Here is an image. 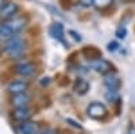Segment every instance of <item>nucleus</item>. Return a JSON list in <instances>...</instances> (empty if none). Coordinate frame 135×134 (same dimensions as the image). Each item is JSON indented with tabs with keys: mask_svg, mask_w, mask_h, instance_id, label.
<instances>
[{
	"mask_svg": "<svg viewBox=\"0 0 135 134\" xmlns=\"http://www.w3.org/2000/svg\"><path fill=\"white\" fill-rule=\"evenodd\" d=\"M49 34L53 39L58 41L60 43L65 45L66 46V42H65V29L64 25L61 22H54V23L49 27Z\"/></svg>",
	"mask_w": 135,
	"mask_h": 134,
	"instance_id": "obj_11",
	"label": "nucleus"
},
{
	"mask_svg": "<svg viewBox=\"0 0 135 134\" xmlns=\"http://www.w3.org/2000/svg\"><path fill=\"white\" fill-rule=\"evenodd\" d=\"M20 11V7L18 3L15 2H4V4L0 8V22H7L9 19H12L14 16H16Z\"/></svg>",
	"mask_w": 135,
	"mask_h": 134,
	"instance_id": "obj_6",
	"label": "nucleus"
},
{
	"mask_svg": "<svg viewBox=\"0 0 135 134\" xmlns=\"http://www.w3.org/2000/svg\"><path fill=\"white\" fill-rule=\"evenodd\" d=\"M103 84L107 89L119 92V89L122 88V79L118 76L116 72H109L103 76Z\"/></svg>",
	"mask_w": 135,
	"mask_h": 134,
	"instance_id": "obj_10",
	"label": "nucleus"
},
{
	"mask_svg": "<svg viewBox=\"0 0 135 134\" xmlns=\"http://www.w3.org/2000/svg\"><path fill=\"white\" fill-rule=\"evenodd\" d=\"M114 4V0H95V6L97 10H105Z\"/></svg>",
	"mask_w": 135,
	"mask_h": 134,
	"instance_id": "obj_17",
	"label": "nucleus"
},
{
	"mask_svg": "<svg viewBox=\"0 0 135 134\" xmlns=\"http://www.w3.org/2000/svg\"><path fill=\"white\" fill-rule=\"evenodd\" d=\"M88 66L91 68L93 72L99 73V75H107L109 72H116L115 71V66L114 64H112L111 61H108L107 58H103V57H99L96 60H92V61H89Z\"/></svg>",
	"mask_w": 135,
	"mask_h": 134,
	"instance_id": "obj_5",
	"label": "nucleus"
},
{
	"mask_svg": "<svg viewBox=\"0 0 135 134\" xmlns=\"http://www.w3.org/2000/svg\"><path fill=\"white\" fill-rule=\"evenodd\" d=\"M86 115L93 119V121H105L109 115V111H108V107L103 103V102H91L88 106H86V110H85Z\"/></svg>",
	"mask_w": 135,
	"mask_h": 134,
	"instance_id": "obj_3",
	"label": "nucleus"
},
{
	"mask_svg": "<svg viewBox=\"0 0 135 134\" xmlns=\"http://www.w3.org/2000/svg\"><path fill=\"white\" fill-rule=\"evenodd\" d=\"M27 52V42L22 35H15L3 45V53L7 56L9 60L19 61L25 57Z\"/></svg>",
	"mask_w": 135,
	"mask_h": 134,
	"instance_id": "obj_1",
	"label": "nucleus"
},
{
	"mask_svg": "<svg viewBox=\"0 0 135 134\" xmlns=\"http://www.w3.org/2000/svg\"><path fill=\"white\" fill-rule=\"evenodd\" d=\"M0 42H2V41H0Z\"/></svg>",
	"mask_w": 135,
	"mask_h": 134,
	"instance_id": "obj_28",
	"label": "nucleus"
},
{
	"mask_svg": "<svg viewBox=\"0 0 135 134\" xmlns=\"http://www.w3.org/2000/svg\"><path fill=\"white\" fill-rule=\"evenodd\" d=\"M6 23L9 26V29L14 31V34L15 35H18L19 33H22L26 27H27V25H28V16L27 15H16V16H14L12 19H9V20H7Z\"/></svg>",
	"mask_w": 135,
	"mask_h": 134,
	"instance_id": "obj_9",
	"label": "nucleus"
},
{
	"mask_svg": "<svg viewBox=\"0 0 135 134\" xmlns=\"http://www.w3.org/2000/svg\"><path fill=\"white\" fill-rule=\"evenodd\" d=\"M32 104V96L28 92L11 95L9 96V106L12 108H23V107H31Z\"/></svg>",
	"mask_w": 135,
	"mask_h": 134,
	"instance_id": "obj_8",
	"label": "nucleus"
},
{
	"mask_svg": "<svg viewBox=\"0 0 135 134\" xmlns=\"http://www.w3.org/2000/svg\"><path fill=\"white\" fill-rule=\"evenodd\" d=\"M119 48H120V45H119L118 41H111V42L107 43V50L111 52V53H115L116 50H119Z\"/></svg>",
	"mask_w": 135,
	"mask_h": 134,
	"instance_id": "obj_20",
	"label": "nucleus"
},
{
	"mask_svg": "<svg viewBox=\"0 0 135 134\" xmlns=\"http://www.w3.org/2000/svg\"><path fill=\"white\" fill-rule=\"evenodd\" d=\"M12 71L16 76L20 77V79L30 80V79L37 76L38 65L35 64V61H31V60H19L18 62L14 64Z\"/></svg>",
	"mask_w": 135,
	"mask_h": 134,
	"instance_id": "obj_2",
	"label": "nucleus"
},
{
	"mask_svg": "<svg viewBox=\"0 0 135 134\" xmlns=\"http://www.w3.org/2000/svg\"><path fill=\"white\" fill-rule=\"evenodd\" d=\"M83 53H89V54L85 56V58L89 60V61H92V60H96V58L101 57V53H100L96 48H93V46H86V48H84Z\"/></svg>",
	"mask_w": 135,
	"mask_h": 134,
	"instance_id": "obj_16",
	"label": "nucleus"
},
{
	"mask_svg": "<svg viewBox=\"0 0 135 134\" xmlns=\"http://www.w3.org/2000/svg\"><path fill=\"white\" fill-rule=\"evenodd\" d=\"M89 88H91V84H89L88 80H85L84 77H77L73 83V91L74 94L80 95V96H84L88 91Z\"/></svg>",
	"mask_w": 135,
	"mask_h": 134,
	"instance_id": "obj_13",
	"label": "nucleus"
},
{
	"mask_svg": "<svg viewBox=\"0 0 135 134\" xmlns=\"http://www.w3.org/2000/svg\"><path fill=\"white\" fill-rule=\"evenodd\" d=\"M68 34H69V35H72V37H73V39H74L76 42H81V41H83L81 35L78 34L77 31H74V30H69V31H68Z\"/></svg>",
	"mask_w": 135,
	"mask_h": 134,
	"instance_id": "obj_23",
	"label": "nucleus"
},
{
	"mask_svg": "<svg viewBox=\"0 0 135 134\" xmlns=\"http://www.w3.org/2000/svg\"><path fill=\"white\" fill-rule=\"evenodd\" d=\"M38 134H57V130L51 127H45V129H41Z\"/></svg>",
	"mask_w": 135,
	"mask_h": 134,
	"instance_id": "obj_24",
	"label": "nucleus"
},
{
	"mask_svg": "<svg viewBox=\"0 0 135 134\" xmlns=\"http://www.w3.org/2000/svg\"><path fill=\"white\" fill-rule=\"evenodd\" d=\"M78 6L83 8H89L95 6V0H78Z\"/></svg>",
	"mask_w": 135,
	"mask_h": 134,
	"instance_id": "obj_21",
	"label": "nucleus"
},
{
	"mask_svg": "<svg viewBox=\"0 0 135 134\" xmlns=\"http://www.w3.org/2000/svg\"><path fill=\"white\" fill-rule=\"evenodd\" d=\"M15 130L18 134H38L41 129H39L38 122L26 121V122H22V123H18Z\"/></svg>",
	"mask_w": 135,
	"mask_h": 134,
	"instance_id": "obj_12",
	"label": "nucleus"
},
{
	"mask_svg": "<svg viewBox=\"0 0 135 134\" xmlns=\"http://www.w3.org/2000/svg\"><path fill=\"white\" fill-rule=\"evenodd\" d=\"M104 98H105L107 102H109L112 104H120V96H119V92H116V91L107 89L105 94H104Z\"/></svg>",
	"mask_w": 135,
	"mask_h": 134,
	"instance_id": "obj_15",
	"label": "nucleus"
},
{
	"mask_svg": "<svg viewBox=\"0 0 135 134\" xmlns=\"http://www.w3.org/2000/svg\"><path fill=\"white\" fill-rule=\"evenodd\" d=\"M12 37H15V34H14V31L9 29V26L6 23V22H0V41L7 42Z\"/></svg>",
	"mask_w": 135,
	"mask_h": 134,
	"instance_id": "obj_14",
	"label": "nucleus"
},
{
	"mask_svg": "<svg viewBox=\"0 0 135 134\" xmlns=\"http://www.w3.org/2000/svg\"><path fill=\"white\" fill-rule=\"evenodd\" d=\"M126 2H128V3H134L135 0H126Z\"/></svg>",
	"mask_w": 135,
	"mask_h": 134,
	"instance_id": "obj_27",
	"label": "nucleus"
},
{
	"mask_svg": "<svg viewBox=\"0 0 135 134\" xmlns=\"http://www.w3.org/2000/svg\"><path fill=\"white\" fill-rule=\"evenodd\" d=\"M50 83H51V79H50L49 76H46V77H42V79L39 80V85H41V87H43V88L49 87V85H50Z\"/></svg>",
	"mask_w": 135,
	"mask_h": 134,
	"instance_id": "obj_22",
	"label": "nucleus"
},
{
	"mask_svg": "<svg viewBox=\"0 0 135 134\" xmlns=\"http://www.w3.org/2000/svg\"><path fill=\"white\" fill-rule=\"evenodd\" d=\"M128 134H135V127L132 126V127H130V131H128Z\"/></svg>",
	"mask_w": 135,
	"mask_h": 134,
	"instance_id": "obj_25",
	"label": "nucleus"
},
{
	"mask_svg": "<svg viewBox=\"0 0 135 134\" xmlns=\"http://www.w3.org/2000/svg\"><path fill=\"white\" fill-rule=\"evenodd\" d=\"M35 111L32 107H23V108H12L11 110V119L15 121L16 123H22L26 121H31V118L34 117Z\"/></svg>",
	"mask_w": 135,
	"mask_h": 134,
	"instance_id": "obj_7",
	"label": "nucleus"
},
{
	"mask_svg": "<svg viewBox=\"0 0 135 134\" xmlns=\"http://www.w3.org/2000/svg\"><path fill=\"white\" fill-rule=\"evenodd\" d=\"M30 81L26 80V79H12L9 80L6 85V91L9 94V95H18V94H25V92H28L30 91Z\"/></svg>",
	"mask_w": 135,
	"mask_h": 134,
	"instance_id": "obj_4",
	"label": "nucleus"
},
{
	"mask_svg": "<svg viewBox=\"0 0 135 134\" xmlns=\"http://www.w3.org/2000/svg\"><path fill=\"white\" fill-rule=\"evenodd\" d=\"M4 2H6V0H0V8H2V6L4 4Z\"/></svg>",
	"mask_w": 135,
	"mask_h": 134,
	"instance_id": "obj_26",
	"label": "nucleus"
},
{
	"mask_svg": "<svg viewBox=\"0 0 135 134\" xmlns=\"http://www.w3.org/2000/svg\"><path fill=\"white\" fill-rule=\"evenodd\" d=\"M115 37L118 38V39H126V37H127V29L124 27V26H119L116 30H115Z\"/></svg>",
	"mask_w": 135,
	"mask_h": 134,
	"instance_id": "obj_18",
	"label": "nucleus"
},
{
	"mask_svg": "<svg viewBox=\"0 0 135 134\" xmlns=\"http://www.w3.org/2000/svg\"><path fill=\"white\" fill-rule=\"evenodd\" d=\"M65 122H66V123L68 125H69V126H72V127H74L76 130H84V127H83V125L80 123V122H77V121H74V119H72V118H66L65 119Z\"/></svg>",
	"mask_w": 135,
	"mask_h": 134,
	"instance_id": "obj_19",
	"label": "nucleus"
}]
</instances>
